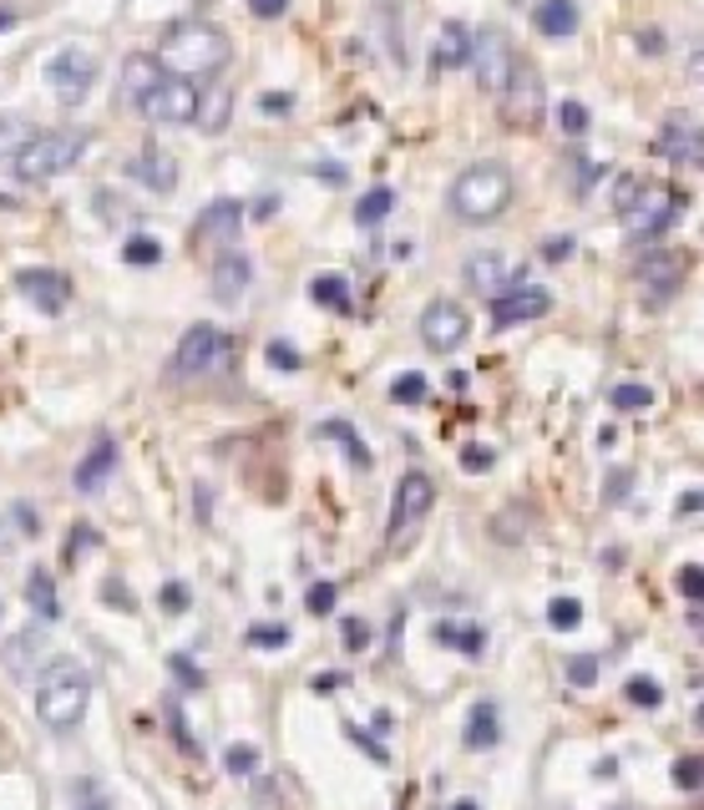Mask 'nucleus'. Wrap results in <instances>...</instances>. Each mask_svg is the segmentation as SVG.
<instances>
[{
    "instance_id": "1",
    "label": "nucleus",
    "mask_w": 704,
    "mask_h": 810,
    "mask_svg": "<svg viewBox=\"0 0 704 810\" xmlns=\"http://www.w3.org/2000/svg\"><path fill=\"white\" fill-rule=\"evenodd\" d=\"M234 61V41H228V31L213 26V21H178V26L163 36V46H157V66L168 71V77H213V71H223V66Z\"/></svg>"
},
{
    "instance_id": "2",
    "label": "nucleus",
    "mask_w": 704,
    "mask_h": 810,
    "mask_svg": "<svg viewBox=\"0 0 704 810\" xmlns=\"http://www.w3.org/2000/svg\"><path fill=\"white\" fill-rule=\"evenodd\" d=\"M87 705H92V674H87L77 659L56 654L36 679L41 724H52V730H77L81 719H87Z\"/></svg>"
},
{
    "instance_id": "3",
    "label": "nucleus",
    "mask_w": 704,
    "mask_h": 810,
    "mask_svg": "<svg viewBox=\"0 0 704 810\" xmlns=\"http://www.w3.org/2000/svg\"><path fill=\"white\" fill-rule=\"evenodd\" d=\"M512 193H517V188H512V172L502 168V162H471L467 172H457L446 203H451V213H457L461 223H496L507 213Z\"/></svg>"
},
{
    "instance_id": "4",
    "label": "nucleus",
    "mask_w": 704,
    "mask_h": 810,
    "mask_svg": "<svg viewBox=\"0 0 704 810\" xmlns=\"http://www.w3.org/2000/svg\"><path fill=\"white\" fill-rule=\"evenodd\" d=\"M684 213H690V193H684V188L659 183V178H644L639 198L628 203V213L618 223H624V234L634 238V244H653V238L669 234Z\"/></svg>"
},
{
    "instance_id": "5",
    "label": "nucleus",
    "mask_w": 704,
    "mask_h": 810,
    "mask_svg": "<svg viewBox=\"0 0 704 810\" xmlns=\"http://www.w3.org/2000/svg\"><path fill=\"white\" fill-rule=\"evenodd\" d=\"M81 153H87V132H36V137H26V147L11 157V168L21 183H46V178H62V172H71L81 162Z\"/></svg>"
},
{
    "instance_id": "6",
    "label": "nucleus",
    "mask_w": 704,
    "mask_h": 810,
    "mask_svg": "<svg viewBox=\"0 0 704 810\" xmlns=\"http://www.w3.org/2000/svg\"><path fill=\"white\" fill-rule=\"evenodd\" d=\"M238 360L234 335H223L219 325H193L172 350V375L178 380H209V375H228Z\"/></svg>"
},
{
    "instance_id": "7",
    "label": "nucleus",
    "mask_w": 704,
    "mask_h": 810,
    "mask_svg": "<svg viewBox=\"0 0 704 810\" xmlns=\"http://www.w3.org/2000/svg\"><path fill=\"white\" fill-rule=\"evenodd\" d=\"M496 102H502V122L512 132H533L543 122V77H537V66L517 56V66H512V77Z\"/></svg>"
},
{
    "instance_id": "8",
    "label": "nucleus",
    "mask_w": 704,
    "mask_h": 810,
    "mask_svg": "<svg viewBox=\"0 0 704 810\" xmlns=\"http://www.w3.org/2000/svg\"><path fill=\"white\" fill-rule=\"evenodd\" d=\"M97 71H102V56L87 52V46H66V52H56L46 61V81H52V92L62 106H77L81 97L92 92Z\"/></svg>"
},
{
    "instance_id": "9",
    "label": "nucleus",
    "mask_w": 704,
    "mask_h": 810,
    "mask_svg": "<svg viewBox=\"0 0 704 810\" xmlns=\"http://www.w3.org/2000/svg\"><path fill=\"white\" fill-rule=\"evenodd\" d=\"M471 71H477V87L492 97H502V87H507L512 66H517V52H512V41L502 36L496 26L487 31H471Z\"/></svg>"
},
{
    "instance_id": "10",
    "label": "nucleus",
    "mask_w": 704,
    "mask_h": 810,
    "mask_svg": "<svg viewBox=\"0 0 704 810\" xmlns=\"http://www.w3.org/2000/svg\"><path fill=\"white\" fill-rule=\"evenodd\" d=\"M198 92H203V87H193V81H183V77H163L153 92L137 102V112H143L147 122H157V127H188V122L198 117Z\"/></svg>"
},
{
    "instance_id": "11",
    "label": "nucleus",
    "mask_w": 704,
    "mask_h": 810,
    "mask_svg": "<svg viewBox=\"0 0 704 810\" xmlns=\"http://www.w3.org/2000/svg\"><path fill=\"white\" fill-rule=\"evenodd\" d=\"M436 507V482H431L426 471H405L401 482H395V497H391V522H385V537L401 542L411 527Z\"/></svg>"
},
{
    "instance_id": "12",
    "label": "nucleus",
    "mask_w": 704,
    "mask_h": 810,
    "mask_svg": "<svg viewBox=\"0 0 704 810\" xmlns=\"http://www.w3.org/2000/svg\"><path fill=\"white\" fill-rule=\"evenodd\" d=\"M467 335H471V319L457 300H431L426 310H421V345H426V350L451 355L467 345Z\"/></svg>"
},
{
    "instance_id": "13",
    "label": "nucleus",
    "mask_w": 704,
    "mask_h": 810,
    "mask_svg": "<svg viewBox=\"0 0 704 810\" xmlns=\"http://www.w3.org/2000/svg\"><path fill=\"white\" fill-rule=\"evenodd\" d=\"M690 279V254L679 249H649L639 259V284L649 294V304H669Z\"/></svg>"
},
{
    "instance_id": "14",
    "label": "nucleus",
    "mask_w": 704,
    "mask_h": 810,
    "mask_svg": "<svg viewBox=\"0 0 704 810\" xmlns=\"http://www.w3.org/2000/svg\"><path fill=\"white\" fill-rule=\"evenodd\" d=\"M548 310H552V294H548V289L517 284V289H507V294H496V300H492V325L496 329L533 325V319H543Z\"/></svg>"
},
{
    "instance_id": "15",
    "label": "nucleus",
    "mask_w": 704,
    "mask_h": 810,
    "mask_svg": "<svg viewBox=\"0 0 704 810\" xmlns=\"http://www.w3.org/2000/svg\"><path fill=\"white\" fill-rule=\"evenodd\" d=\"M15 289H21V300L36 304L41 314H62L71 304V279L62 269H21L15 274Z\"/></svg>"
},
{
    "instance_id": "16",
    "label": "nucleus",
    "mask_w": 704,
    "mask_h": 810,
    "mask_svg": "<svg viewBox=\"0 0 704 810\" xmlns=\"http://www.w3.org/2000/svg\"><path fill=\"white\" fill-rule=\"evenodd\" d=\"M52 659H56V649L41 628H26V633H15L5 643V674L11 679H41V668L52 664Z\"/></svg>"
},
{
    "instance_id": "17",
    "label": "nucleus",
    "mask_w": 704,
    "mask_h": 810,
    "mask_svg": "<svg viewBox=\"0 0 704 810\" xmlns=\"http://www.w3.org/2000/svg\"><path fill=\"white\" fill-rule=\"evenodd\" d=\"M659 153L669 157V162H679V168H700L704 162V137H700V122L694 117H669L664 132H659Z\"/></svg>"
},
{
    "instance_id": "18",
    "label": "nucleus",
    "mask_w": 704,
    "mask_h": 810,
    "mask_svg": "<svg viewBox=\"0 0 704 810\" xmlns=\"http://www.w3.org/2000/svg\"><path fill=\"white\" fill-rule=\"evenodd\" d=\"M244 203L238 198H219V203H209V209L198 213L193 223V244H228V238H238V228H244Z\"/></svg>"
},
{
    "instance_id": "19",
    "label": "nucleus",
    "mask_w": 704,
    "mask_h": 810,
    "mask_svg": "<svg viewBox=\"0 0 704 810\" xmlns=\"http://www.w3.org/2000/svg\"><path fill=\"white\" fill-rule=\"evenodd\" d=\"M461 279H467V284L477 289V294H492V300L522 284V274H512L502 254H471L467 269H461Z\"/></svg>"
},
{
    "instance_id": "20",
    "label": "nucleus",
    "mask_w": 704,
    "mask_h": 810,
    "mask_svg": "<svg viewBox=\"0 0 704 810\" xmlns=\"http://www.w3.org/2000/svg\"><path fill=\"white\" fill-rule=\"evenodd\" d=\"M467 61H471V31L461 21H446L436 31V41H431V71L446 77V71H461Z\"/></svg>"
},
{
    "instance_id": "21",
    "label": "nucleus",
    "mask_w": 704,
    "mask_h": 810,
    "mask_svg": "<svg viewBox=\"0 0 704 810\" xmlns=\"http://www.w3.org/2000/svg\"><path fill=\"white\" fill-rule=\"evenodd\" d=\"M213 300H223V304H234L238 294L248 289V279H254V263H248V254H238V249H223L219 259H213Z\"/></svg>"
},
{
    "instance_id": "22",
    "label": "nucleus",
    "mask_w": 704,
    "mask_h": 810,
    "mask_svg": "<svg viewBox=\"0 0 704 810\" xmlns=\"http://www.w3.org/2000/svg\"><path fill=\"white\" fill-rule=\"evenodd\" d=\"M127 172L147 188V193H172V188H178V162H172L163 147H143V153H137V162H132Z\"/></svg>"
},
{
    "instance_id": "23",
    "label": "nucleus",
    "mask_w": 704,
    "mask_h": 810,
    "mask_svg": "<svg viewBox=\"0 0 704 810\" xmlns=\"http://www.w3.org/2000/svg\"><path fill=\"white\" fill-rule=\"evenodd\" d=\"M578 21H583V15H578V0H543L533 11V26L548 41H568L578 31Z\"/></svg>"
},
{
    "instance_id": "24",
    "label": "nucleus",
    "mask_w": 704,
    "mask_h": 810,
    "mask_svg": "<svg viewBox=\"0 0 704 810\" xmlns=\"http://www.w3.org/2000/svg\"><path fill=\"white\" fill-rule=\"evenodd\" d=\"M168 77V71H163V66H157V56H127V61H122V92L132 97V102H143L147 92H153L157 81Z\"/></svg>"
},
{
    "instance_id": "25",
    "label": "nucleus",
    "mask_w": 704,
    "mask_h": 810,
    "mask_svg": "<svg viewBox=\"0 0 704 810\" xmlns=\"http://www.w3.org/2000/svg\"><path fill=\"white\" fill-rule=\"evenodd\" d=\"M112 466H118V441H112V436H97V446L87 451V461L77 466V492H97Z\"/></svg>"
},
{
    "instance_id": "26",
    "label": "nucleus",
    "mask_w": 704,
    "mask_h": 810,
    "mask_svg": "<svg viewBox=\"0 0 704 810\" xmlns=\"http://www.w3.org/2000/svg\"><path fill=\"white\" fill-rule=\"evenodd\" d=\"M228 112H234V92H198V127L209 132V137H219L223 127H228Z\"/></svg>"
},
{
    "instance_id": "27",
    "label": "nucleus",
    "mask_w": 704,
    "mask_h": 810,
    "mask_svg": "<svg viewBox=\"0 0 704 810\" xmlns=\"http://www.w3.org/2000/svg\"><path fill=\"white\" fill-rule=\"evenodd\" d=\"M310 300L325 304L335 314H350V279L345 274H314L310 279Z\"/></svg>"
},
{
    "instance_id": "28",
    "label": "nucleus",
    "mask_w": 704,
    "mask_h": 810,
    "mask_svg": "<svg viewBox=\"0 0 704 810\" xmlns=\"http://www.w3.org/2000/svg\"><path fill=\"white\" fill-rule=\"evenodd\" d=\"M314 436H320V441H339V446H345V451H350V466H360V471L370 466V446L355 436L350 420H325V426H314Z\"/></svg>"
},
{
    "instance_id": "29",
    "label": "nucleus",
    "mask_w": 704,
    "mask_h": 810,
    "mask_svg": "<svg viewBox=\"0 0 704 810\" xmlns=\"http://www.w3.org/2000/svg\"><path fill=\"white\" fill-rule=\"evenodd\" d=\"M502 740V724H496V705H477L467 715V750H492Z\"/></svg>"
},
{
    "instance_id": "30",
    "label": "nucleus",
    "mask_w": 704,
    "mask_h": 810,
    "mask_svg": "<svg viewBox=\"0 0 704 810\" xmlns=\"http://www.w3.org/2000/svg\"><path fill=\"white\" fill-rule=\"evenodd\" d=\"M26 603H31V614H36L41 623H56V618H62V608H56V583L46 573H31Z\"/></svg>"
},
{
    "instance_id": "31",
    "label": "nucleus",
    "mask_w": 704,
    "mask_h": 810,
    "mask_svg": "<svg viewBox=\"0 0 704 810\" xmlns=\"http://www.w3.org/2000/svg\"><path fill=\"white\" fill-rule=\"evenodd\" d=\"M391 209H395L391 188H370V193L355 203V223H360V228H376V223H385V213H391Z\"/></svg>"
},
{
    "instance_id": "32",
    "label": "nucleus",
    "mask_w": 704,
    "mask_h": 810,
    "mask_svg": "<svg viewBox=\"0 0 704 810\" xmlns=\"http://www.w3.org/2000/svg\"><path fill=\"white\" fill-rule=\"evenodd\" d=\"M122 259H127L132 269H153V263H163V244H157L153 234H132L127 244H122Z\"/></svg>"
},
{
    "instance_id": "33",
    "label": "nucleus",
    "mask_w": 704,
    "mask_h": 810,
    "mask_svg": "<svg viewBox=\"0 0 704 810\" xmlns=\"http://www.w3.org/2000/svg\"><path fill=\"white\" fill-rule=\"evenodd\" d=\"M624 699L628 705H639V709H659L664 705V684L649 679V674H634V679L624 684Z\"/></svg>"
},
{
    "instance_id": "34",
    "label": "nucleus",
    "mask_w": 704,
    "mask_h": 810,
    "mask_svg": "<svg viewBox=\"0 0 704 810\" xmlns=\"http://www.w3.org/2000/svg\"><path fill=\"white\" fill-rule=\"evenodd\" d=\"M26 137H31L26 122L11 117V112H0V162H11V157L26 147Z\"/></svg>"
},
{
    "instance_id": "35",
    "label": "nucleus",
    "mask_w": 704,
    "mask_h": 810,
    "mask_svg": "<svg viewBox=\"0 0 704 810\" xmlns=\"http://www.w3.org/2000/svg\"><path fill=\"white\" fill-rule=\"evenodd\" d=\"M608 401H613V410H649L653 391H649V385H613Z\"/></svg>"
},
{
    "instance_id": "36",
    "label": "nucleus",
    "mask_w": 704,
    "mask_h": 810,
    "mask_svg": "<svg viewBox=\"0 0 704 810\" xmlns=\"http://www.w3.org/2000/svg\"><path fill=\"white\" fill-rule=\"evenodd\" d=\"M436 639H442V643H457V649H467V654H482L487 633H482V628H451V623H436Z\"/></svg>"
},
{
    "instance_id": "37",
    "label": "nucleus",
    "mask_w": 704,
    "mask_h": 810,
    "mask_svg": "<svg viewBox=\"0 0 704 810\" xmlns=\"http://www.w3.org/2000/svg\"><path fill=\"white\" fill-rule=\"evenodd\" d=\"M548 623L562 628V633H568V628H578V623H583V603H578V598H552L548 603Z\"/></svg>"
},
{
    "instance_id": "38",
    "label": "nucleus",
    "mask_w": 704,
    "mask_h": 810,
    "mask_svg": "<svg viewBox=\"0 0 704 810\" xmlns=\"http://www.w3.org/2000/svg\"><path fill=\"white\" fill-rule=\"evenodd\" d=\"M391 401L395 405H421V401H426V375H416V370H411V375H401L391 385Z\"/></svg>"
},
{
    "instance_id": "39",
    "label": "nucleus",
    "mask_w": 704,
    "mask_h": 810,
    "mask_svg": "<svg viewBox=\"0 0 704 810\" xmlns=\"http://www.w3.org/2000/svg\"><path fill=\"white\" fill-rule=\"evenodd\" d=\"M552 117H558V127L568 132V137H583V132H588V106L583 102H558Z\"/></svg>"
},
{
    "instance_id": "40",
    "label": "nucleus",
    "mask_w": 704,
    "mask_h": 810,
    "mask_svg": "<svg viewBox=\"0 0 704 810\" xmlns=\"http://www.w3.org/2000/svg\"><path fill=\"white\" fill-rule=\"evenodd\" d=\"M639 188H644V178H639V172H624V178L613 183V213H618V218H624V213H628V203L639 198Z\"/></svg>"
},
{
    "instance_id": "41",
    "label": "nucleus",
    "mask_w": 704,
    "mask_h": 810,
    "mask_svg": "<svg viewBox=\"0 0 704 810\" xmlns=\"http://www.w3.org/2000/svg\"><path fill=\"white\" fill-rule=\"evenodd\" d=\"M248 643H254V649H284L289 628L284 623H259V628H248Z\"/></svg>"
},
{
    "instance_id": "42",
    "label": "nucleus",
    "mask_w": 704,
    "mask_h": 810,
    "mask_svg": "<svg viewBox=\"0 0 704 810\" xmlns=\"http://www.w3.org/2000/svg\"><path fill=\"white\" fill-rule=\"evenodd\" d=\"M700 775H704V760L700 755L674 760V785H679V790H700Z\"/></svg>"
},
{
    "instance_id": "43",
    "label": "nucleus",
    "mask_w": 704,
    "mask_h": 810,
    "mask_svg": "<svg viewBox=\"0 0 704 810\" xmlns=\"http://www.w3.org/2000/svg\"><path fill=\"white\" fill-rule=\"evenodd\" d=\"M335 598H339L335 583H314V588L304 593V608H310V614H335Z\"/></svg>"
},
{
    "instance_id": "44",
    "label": "nucleus",
    "mask_w": 704,
    "mask_h": 810,
    "mask_svg": "<svg viewBox=\"0 0 704 810\" xmlns=\"http://www.w3.org/2000/svg\"><path fill=\"white\" fill-rule=\"evenodd\" d=\"M593 679H599V659H593V654H573V664H568V684L588 689Z\"/></svg>"
},
{
    "instance_id": "45",
    "label": "nucleus",
    "mask_w": 704,
    "mask_h": 810,
    "mask_svg": "<svg viewBox=\"0 0 704 810\" xmlns=\"http://www.w3.org/2000/svg\"><path fill=\"white\" fill-rule=\"evenodd\" d=\"M223 765H228V775H254L259 770V755H254L248 745H234L228 755H223Z\"/></svg>"
},
{
    "instance_id": "46",
    "label": "nucleus",
    "mask_w": 704,
    "mask_h": 810,
    "mask_svg": "<svg viewBox=\"0 0 704 810\" xmlns=\"http://www.w3.org/2000/svg\"><path fill=\"white\" fill-rule=\"evenodd\" d=\"M700 562H690V567H679V593H684V598L694 603V608H700V593H704V583H700Z\"/></svg>"
},
{
    "instance_id": "47",
    "label": "nucleus",
    "mask_w": 704,
    "mask_h": 810,
    "mask_svg": "<svg viewBox=\"0 0 704 810\" xmlns=\"http://www.w3.org/2000/svg\"><path fill=\"white\" fill-rule=\"evenodd\" d=\"M269 365H275V370H300V350L284 345V340H275V345H269Z\"/></svg>"
},
{
    "instance_id": "48",
    "label": "nucleus",
    "mask_w": 704,
    "mask_h": 810,
    "mask_svg": "<svg viewBox=\"0 0 704 810\" xmlns=\"http://www.w3.org/2000/svg\"><path fill=\"white\" fill-rule=\"evenodd\" d=\"M168 724H172V734H178V750H183V755H198V740L188 734V724H183V715H178V705H168Z\"/></svg>"
},
{
    "instance_id": "49",
    "label": "nucleus",
    "mask_w": 704,
    "mask_h": 810,
    "mask_svg": "<svg viewBox=\"0 0 704 810\" xmlns=\"http://www.w3.org/2000/svg\"><path fill=\"white\" fill-rule=\"evenodd\" d=\"M339 633H345V649H366V643H370V628L360 623V618H345Z\"/></svg>"
},
{
    "instance_id": "50",
    "label": "nucleus",
    "mask_w": 704,
    "mask_h": 810,
    "mask_svg": "<svg viewBox=\"0 0 704 810\" xmlns=\"http://www.w3.org/2000/svg\"><path fill=\"white\" fill-rule=\"evenodd\" d=\"M461 471H492V451L487 446H467L461 451Z\"/></svg>"
},
{
    "instance_id": "51",
    "label": "nucleus",
    "mask_w": 704,
    "mask_h": 810,
    "mask_svg": "<svg viewBox=\"0 0 704 810\" xmlns=\"http://www.w3.org/2000/svg\"><path fill=\"white\" fill-rule=\"evenodd\" d=\"M92 537H97L92 527H71V542H66V562H77L81 552L92 548Z\"/></svg>"
},
{
    "instance_id": "52",
    "label": "nucleus",
    "mask_w": 704,
    "mask_h": 810,
    "mask_svg": "<svg viewBox=\"0 0 704 810\" xmlns=\"http://www.w3.org/2000/svg\"><path fill=\"white\" fill-rule=\"evenodd\" d=\"M248 11L259 15V21H279L289 11V0H248Z\"/></svg>"
},
{
    "instance_id": "53",
    "label": "nucleus",
    "mask_w": 704,
    "mask_h": 810,
    "mask_svg": "<svg viewBox=\"0 0 704 810\" xmlns=\"http://www.w3.org/2000/svg\"><path fill=\"white\" fill-rule=\"evenodd\" d=\"M289 106H294V97H289V92H264L259 97V112H269V117H275V112H289Z\"/></svg>"
},
{
    "instance_id": "54",
    "label": "nucleus",
    "mask_w": 704,
    "mask_h": 810,
    "mask_svg": "<svg viewBox=\"0 0 704 810\" xmlns=\"http://www.w3.org/2000/svg\"><path fill=\"white\" fill-rule=\"evenodd\" d=\"M568 254H573V238H548V244H543V259L548 263H562Z\"/></svg>"
},
{
    "instance_id": "55",
    "label": "nucleus",
    "mask_w": 704,
    "mask_h": 810,
    "mask_svg": "<svg viewBox=\"0 0 704 810\" xmlns=\"http://www.w3.org/2000/svg\"><path fill=\"white\" fill-rule=\"evenodd\" d=\"M172 674H178L183 684H203V674H193V668L183 664V654H172Z\"/></svg>"
},
{
    "instance_id": "56",
    "label": "nucleus",
    "mask_w": 704,
    "mask_h": 810,
    "mask_svg": "<svg viewBox=\"0 0 704 810\" xmlns=\"http://www.w3.org/2000/svg\"><path fill=\"white\" fill-rule=\"evenodd\" d=\"M11 552H15V537L5 527V517H0V562H11Z\"/></svg>"
},
{
    "instance_id": "57",
    "label": "nucleus",
    "mask_w": 704,
    "mask_h": 810,
    "mask_svg": "<svg viewBox=\"0 0 704 810\" xmlns=\"http://www.w3.org/2000/svg\"><path fill=\"white\" fill-rule=\"evenodd\" d=\"M639 46H644V52H649V56H659V52H664V36H659V31H644V36H639Z\"/></svg>"
},
{
    "instance_id": "58",
    "label": "nucleus",
    "mask_w": 704,
    "mask_h": 810,
    "mask_svg": "<svg viewBox=\"0 0 704 810\" xmlns=\"http://www.w3.org/2000/svg\"><path fill=\"white\" fill-rule=\"evenodd\" d=\"M694 511H700V492H684L679 497V517H694Z\"/></svg>"
},
{
    "instance_id": "59",
    "label": "nucleus",
    "mask_w": 704,
    "mask_h": 810,
    "mask_svg": "<svg viewBox=\"0 0 704 810\" xmlns=\"http://www.w3.org/2000/svg\"><path fill=\"white\" fill-rule=\"evenodd\" d=\"M163 598H168V608H183V603H188V593H183V588H178V583H172V588H168V593H163Z\"/></svg>"
},
{
    "instance_id": "60",
    "label": "nucleus",
    "mask_w": 704,
    "mask_h": 810,
    "mask_svg": "<svg viewBox=\"0 0 704 810\" xmlns=\"http://www.w3.org/2000/svg\"><path fill=\"white\" fill-rule=\"evenodd\" d=\"M314 689H339V674H314Z\"/></svg>"
},
{
    "instance_id": "61",
    "label": "nucleus",
    "mask_w": 704,
    "mask_h": 810,
    "mask_svg": "<svg viewBox=\"0 0 704 810\" xmlns=\"http://www.w3.org/2000/svg\"><path fill=\"white\" fill-rule=\"evenodd\" d=\"M446 810H482L477 800H457V806H446Z\"/></svg>"
},
{
    "instance_id": "62",
    "label": "nucleus",
    "mask_w": 704,
    "mask_h": 810,
    "mask_svg": "<svg viewBox=\"0 0 704 810\" xmlns=\"http://www.w3.org/2000/svg\"><path fill=\"white\" fill-rule=\"evenodd\" d=\"M0 26H11V11H0Z\"/></svg>"
},
{
    "instance_id": "63",
    "label": "nucleus",
    "mask_w": 704,
    "mask_h": 810,
    "mask_svg": "<svg viewBox=\"0 0 704 810\" xmlns=\"http://www.w3.org/2000/svg\"><path fill=\"white\" fill-rule=\"evenodd\" d=\"M77 810H107V806H97V800H92V806H77Z\"/></svg>"
}]
</instances>
